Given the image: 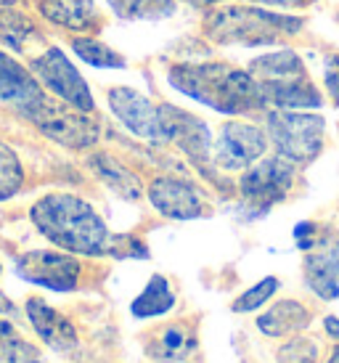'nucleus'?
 Masks as SVG:
<instances>
[{
    "label": "nucleus",
    "instance_id": "obj_1",
    "mask_svg": "<svg viewBox=\"0 0 339 363\" xmlns=\"http://www.w3.org/2000/svg\"><path fill=\"white\" fill-rule=\"evenodd\" d=\"M30 218L35 228L67 252L77 255H106L111 233L85 199L72 194H48L32 204Z\"/></svg>",
    "mask_w": 339,
    "mask_h": 363
},
{
    "label": "nucleus",
    "instance_id": "obj_2",
    "mask_svg": "<svg viewBox=\"0 0 339 363\" xmlns=\"http://www.w3.org/2000/svg\"><path fill=\"white\" fill-rule=\"evenodd\" d=\"M167 77L172 88L223 114H247L265 104L257 80L228 64H175Z\"/></svg>",
    "mask_w": 339,
    "mask_h": 363
},
{
    "label": "nucleus",
    "instance_id": "obj_3",
    "mask_svg": "<svg viewBox=\"0 0 339 363\" xmlns=\"http://www.w3.org/2000/svg\"><path fill=\"white\" fill-rule=\"evenodd\" d=\"M252 77L257 80L265 104L279 109H310L321 106L318 88L310 82L297 53L276 51L260 56L250 64Z\"/></svg>",
    "mask_w": 339,
    "mask_h": 363
},
{
    "label": "nucleus",
    "instance_id": "obj_4",
    "mask_svg": "<svg viewBox=\"0 0 339 363\" xmlns=\"http://www.w3.org/2000/svg\"><path fill=\"white\" fill-rule=\"evenodd\" d=\"M299 19L291 16H276L260 9H228L218 11L210 21L212 38L220 43H265L279 40L281 35H291L299 30Z\"/></svg>",
    "mask_w": 339,
    "mask_h": 363
},
{
    "label": "nucleus",
    "instance_id": "obj_5",
    "mask_svg": "<svg viewBox=\"0 0 339 363\" xmlns=\"http://www.w3.org/2000/svg\"><path fill=\"white\" fill-rule=\"evenodd\" d=\"M268 133L276 154L291 164L313 162L323 146V120L299 109H281L268 114Z\"/></svg>",
    "mask_w": 339,
    "mask_h": 363
},
{
    "label": "nucleus",
    "instance_id": "obj_6",
    "mask_svg": "<svg viewBox=\"0 0 339 363\" xmlns=\"http://www.w3.org/2000/svg\"><path fill=\"white\" fill-rule=\"evenodd\" d=\"M291 183H294V164L284 157H270L252 164L241 178V196L244 207H250L255 218L265 215L270 207L287 199Z\"/></svg>",
    "mask_w": 339,
    "mask_h": 363
},
{
    "label": "nucleus",
    "instance_id": "obj_7",
    "mask_svg": "<svg viewBox=\"0 0 339 363\" xmlns=\"http://www.w3.org/2000/svg\"><path fill=\"white\" fill-rule=\"evenodd\" d=\"M30 120L40 128L48 138L70 149H88L99 141V125L85 117V111L74 106H61L56 101H45L30 114Z\"/></svg>",
    "mask_w": 339,
    "mask_h": 363
},
{
    "label": "nucleus",
    "instance_id": "obj_8",
    "mask_svg": "<svg viewBox=\"0 0 339 363\" xmlns=\"http://www.w3.org/2000/svg\"><path fill=\"white\" fill-rule=\"evenodd\" d=\"M30 69H32V74H35L48 91L56 93L64 104H70V106H74V109H80V111H93L90 88L85 85L80 72L74 69V64L64 56V51L48 48L43 56L32 59Z\"/></svg>",
    "mask_w": 339,
    "mask_h": 363
},
{
    "label": "nucleus",
    "instance_id": "obj_9",
    "mask_svg": "<svg viewBox=\"0 0 339 363\" xmlns=\"http://www.w3.org/2000/svg\"><path fill=\"white\" fill-rule=\"evenodd\" d=\"M16 273L24 281L53 289V292H72L80 281V262L64 252L32 250L16 260Z\"/></svg>",
    "mask_w": 339,
    "mask_h": 363
},
{
    "label": "nucleus",
    "instance_id": "obj_10",
    "mask_svg": "<svg viewBox=\"0 0 339 363\" xmlns=\"http://www.w3.org/2000/svg\"><path fill=\"white\" fill-rule=\"evenodd\" d=\"M160 128H162V141L180 146L194 160V164L199 170H204V164L210 162V152H212V133L199 117H194V114L178 109V106L162 104Z\"/></svg>",
    "mask_w": 339,
    "mask_h": 363
},
{
    "label": "nucleus",
    "instance_id": "obj_11",
    "mask_svg": "<svg viewBox=\"0 0 339 363\" xmlns=\"http://www.w3.org/2000/svg\"><path fill=\"white\" fill-rule=\"evenodd\" d=\"M268 138L247 122H226L215 141V164L223 170H247L265 154Z\"/></svg>",
    "mask_w": 339,
    "mask_h": 363
},
{
    "label": "nucleus",
    "instance_id": "obj_12",
    "mask_svg": "<svg viewBox=\"0 0 339 363\" xmlns=\"http://www.w3.org/2000/svg\"><path fill=\"white\" fill-rule=\"evenodd\" d=\"M109 106L130 133H135L143 141L165 143L160 128V106H154L146 96H140L133 88H111Z\"/></svg>",
    "mask_w": 339,
    "mask_h": 363
},
{
    "label": "nucleus",
    "instance_id": "obj_13",
    "mask_svg": "<svg viewBox=\"0 0 339 363\" xmlns=\"http://www.w3.org/2000/svg\"><path fill=\"white\" fill-rule=\"evenodd\" d=\"M149 202L154 210L172 220H196L204 215L199 189L180 178H157L149 186Z\"/></svg>",
    "mask_w": 339,
    "mask_h": 363
},
{
    "label": "nucleus",
    "instance_id": "obj_14",
    "mask_svg": "<svg viewBox=\"0 0 339 363\" xmlns=\"http://www.w3.org/2000/svg\"><path fill=\"white\" fill-rule=\"evenodd\" d=\"M0 101L13 106L27 120L32 111L45 101L40 82L35 80L32 72L24 69L19 61L11 59L9 53H0Z\"/></svg>",
    "mask_w": 339,
    "mask_h": 363
},
{
    "label": "nucleus",
    "instance_id": "obj_15",
    "mask_svg": "<svg viewBox=\"0 0 339 363\" xmlns=\"http://www.w3.org/2000/svg\"><path fill=\"white\" fill-rule=\"evenodd\" d=\"M305 281L321 300L339 297V242L323 239L316 242L313 250L305 255Z\"/></svg>",
    "mask_w": 339,
    "mask_h": 363
},
{
    "label": "nucleus",
    "instance_id": "obj_16",
    "mask_svg": "<svg viewBox=\"0 0 339 363\" xmlns=\"http://www.w3.org/2000/svg\"><path fill=\"white\" fill-rule=\"evenodd\" d=\"M27 315H30V323L35 326L38 337L50 347L70 350L72 345L77 342V332H74L70 318H64L59 311H53L48 303H43L40 297L27 300Z\"/></svg>",
    "mask_w": 339,
    "mask_h": 363
},
{
    "label": "nucleus",
    "instance_id": "obj_17",
    "mask_svg": "<svg viewBox=\"0 0 339 363\" xmlns=\"http://www.w3.org/2000/svg\"><path fill=\"white\" fill-rule=\"evenodd\" d=\"M40 13L72 32H88L99 24V9L93 0H40Z\"/></svg>",
    "mask_w": 339,
    "mask_h": 363
},
{
    "label": "nucleus",
    "instance_id": "obj_18",
    "mask_svg": "<svg viewBox=\"0 0 339 363\" xmlns=\"http://www.w3.org/2000/svg\"><path fill=\"white\" fill-rule=\"evenodd\" d=\"M196 350V334L186 323L162 326L160 334L149 342V355L160 363H180Z\"/></svg>",
    "mask_w": 339,
    "mask_h": 363
},
{
    "label": "nucleus",
    "instance_id": "obj_19",
    "mask_svg": "<svg viewBox=\"0 0 339 363\" xmlns=\"http://www.w3.org/2000/svg\"><path fill=\"white\" fill-rule=\"evenodd\" d=\"M310 323V313L294 300H281L270 308L268 313H262L257 318V329L265 337H287V334L302 332Z\"/></svg>",
    "mask_w": 339,
    "mask_h": 363
},
{
    "label": "nucleus",
    "instance_id": "obj_20",
    "mask_svg": "<svg viewBox=\"0 0 339 363\" xmlns=\"http://www.w3.org/2000/svg\"><path fill=\"white\" fill-rule=\"evenodd\" d=\"M175 308V294L170 289V281L165 276H151L146 289L133 300L130 305V313L135 318H157V315H165Z\"/></svg>",
    "mask_w": 339,
    "mask_h": 363
},
{
    "label": "nucleus",
    "instance_id": "obj_21",
    "mask_svg": "<svg viewBox=\"0 0 339 363\" xmlns=\"http://www.w3.org/2000/svg\"><path fill=\"white\" fill-rule=\"evenodd\" d=\"M90 167L99 172L101 181L106 183L109 189H114L120 196H125L130 202L140 199V194H143L140 181L128 170V167H122L120 162H114L111 157H106V154H96V157L90 160Z\"/></svg>",
    "mask_w": 339,
    "mask_h": 363
},
{
    "label": "nucleus",
    "instance_id": "obj_22",
    "mask_svg": "<svg viewBox=\"0 0 339 363\" xmlns=\"http://www.w3.org/2000/svg\"><path fill=\"white\" fill-rule=\"evenodd\" d=\"M35 24L19 11H0V43H6L13 51H24L27 43L35 40Z\"/></svg>",
    "mask_w": 339,
    "mask_h": 363
},
{
    "label": "nucleus",
    "instance_id": "obj_23",
    "mask_svg": "<svg viewBox=\"0 0 339 363\" xmlns=\"http://www.w3.org/2000/svg\"><path fill=\"white\" fill-rule=\"evenodd\" d=\"M0 363H43L40 353L9 321L0 318Z\"/></svg>",
    "mask_w": 339,
    "mask_h": 363
},
{
    "label": "nucleus",
    "instance_id": "obj_24",
    "mask_svg": "<svg viewBox=\"0 0 339 363\" xmlns=\"http://www.w3.org/2000/svg\"><path fill=\"white\" fill-rule=\"evenodd\" d=\"M109 6L122 19H165L175 11L172 0H109Z\"/></svg>",
    "mask_w": 339,
    "mask_h": 363
},
{
    "label": "nucleus",
    "instance_id": "obj_25",
    "mask_svg": "<svg viewBox=\"0 0 339 363\" xmlns=\"http://www.w3.org/2000/svg\"><path fill=\"white\" fill-rule=\"evenodd\" d=\"M72 48L85 64H93V67H104V69H122L125 67V59L120 53L111 51L106 43L96 40V38H74Z\"/></svg>",
    "mask_w": 339,
    "mask_h": 363
},
{
    "label": "nucleus",
    "instance_id": "obj_26",
    "mask_svg": "<svg viewBox=\"0 0 339 363\" xmlns=\"http://www.w3.org/2000/svg\"><path fill=\"white\" fill-rule=\"evenodd\" d=\"M21 183H24V170L19 157L11 146L0 143V202L11 199L21 189Z\"/></svg>",
    "mask_w": 339,
    "mask_h": 363
},
{
    "label": "nucleus",
    "instance_id": "obj_27",
    "mask_svg": "<svg viewBox=\"0 0 339 363\" xmlns=\"http://www.w3.org/2000/svg\"><path fill=\"white\" fill-rule=\"evenodd\" d=\"M281 286V281L276 279V276H268V279H262V281H257L255 286H250L247 292L241 294L239 300H233V311L236 313H252L257 311L260 305H265L276 294V289Z\"/></svg>",
    "mask_w": 339,
    "mask_h": 363
},
{
    "label": "nucleus",
    "instance_id": "obj_28",
    "mask_svg": "<svg viewBox=\"0 0 339 363\" xmlns=\"http://www.w3.org/2000/svg\"><path fill=\"white\" fill-rule=\"evenodd\" d=\"M106 255H111V257H120V260H125V257L146 260V257H149V247L140 242V239H135V236H130V233H111Z\"/></svg>",
    "mask_w": 339,
    "mask_h": 363
},
{
    "label": "nucleus",
    "instance_id": "obj_29",
    "mask_svg": "<svg viewBox=\"0 0 339 363\" xmlns=\"http://www.w3.org/2000/svg\"><path fill=\"white\" fill-rule=\"evenodd\" d=\"M318 361V345L313 340H294L279 353V363H316Z\"/></svg>",
    "mask_w": 339,
    "mask_h": 363
},
{
    "label": "nucleus",
    "instance_id": "obj_30",
    "mask_svg": "<svg viewBox=\"0 0 339 363\" xmlns=\"http://www.w3.org/2000/svg\"><path fill=\"white\" fill-rule=\"evenodd\" d=\"M323 82H326L331 101L339 106V56H329L323 61Z\"/></svg>",
    "mask_w": 339,
    "mask_h": 363
},
{
    "label": "nucleus",
    "instance_id": "obj_31",
    "mask_svg": "<svg viewBox=\"0 0 339 363\" xmlns=\"http://www.w3.org/2000/svg\"><path fill=\"white\" fill-rule=\"evenodd\" d=\"M294 239H297V247L302 250V252H308V250H313L316 247V242H318V233H316V225L308 220H302L294 225Z\"/></svg>",
    "mask_w": 339,
    "mask_h": 363
},
{
    "label": "nucleus",
    "instance_id": "obj_32",
    "mask_svg": "<svg viewBox=\"0 0 339 363\" xmlns=\"http://www.w3.org/2000/svg\"><path fill=\"white\" fill-rule=\"evenodd\" d=\"M252 3H262V6H281V9H291V6H299L302 0H252Z\"/></svg>",
    "mask_w": 339,
    "mask_h": 363
},
{
    "label": "nucleus",
    "instance_id": "obj_33",
    "mask_svg": "<svg viewBox=\"0 0 339 363\" xmlns=\"http://www.w3.org/2000/svg\"><path fill=\"white\" fill-rule=\"evenodd\" d=\"M323 326H326V332H329L331 337H339V318H334V315H329V318L323 321Z\"/></svg>",
    "mask_w": 339,
    "mask_h": 363
},
{
    "label": "nucleus",
    "instance_id": "obj_34",
    "mask_svg": "<svg viewBox=\"0 0 339 363\" xmlns=\"http://www.w3.org/2000/svg\"><path fill=\"white\" fill-rule=\"evenodd\" d=\"M0 313H3V315H9V313H13V303H11L9 297H6V294L0 292Z\"/></svg>",
    "mask_w": 339,
    "mask_h": 363
},
{
    "label": "nucleus",
    "instance_id": "obj_35",
    "mask_svg": "<svg viewBox=\"0 0 339 363\" xmlns=\"http://www.w3.org/2000/svg\"><path fill=\"white\" fill-rule=\"evenodd\" d=\"M186 3H194V6H212V3H218V0H186Z\"/></svg>",
    "mask_w": 339,
    "mask_h": 363
},
{
    "label": "nucleus",
    "instance_id": "obj_36",
    "mask_svg": "<svg viewBox=\"0 0 339 363\" xmlns=\"http://www.w3.org/2000/svg\"><path fill=\"white\" fill-rule=\"evenodd\" d=\"M329 363H339V347H337V350H334V353H331Z\"/></svg>",
    "mask_w": 339,
    "mask_h": 363
},
{
    "label": "nucleus",
    "instance_id": "obj_37",
    "mask_svg": "<svg viewBox=\"0 0 339 363\" xmlns=\"http://www.w3.org/2000/svg\"><path fill=\"white\" fill-rule=\"evenodd\" d=\"M16 0H0V6H13Z\"/></svg>",
    "mask_w": 339,
    "mask_h": 363
},
{
    "label": "nucleus",
    "instance_id": "obj_38",
    "mask_svg": "<svg viewBox=\"0 0 339 363\" xmlns=\"http://www.w3.org/2000/svg\"><path fill=\"white\" fill-rule=\"evenodd\" d=\"M337 19H339V13H337Z\"/></svg>",
    "mask_w": 339,
    "mask_h": 363
}]
</instances>
